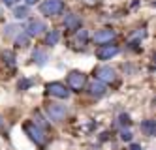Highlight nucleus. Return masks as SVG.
<instances>
[{
  "label": "nucleus",
  "mask_w": 156,
  "mask_h": 150,
  "mask_svg": "<svg viewBox=\"0 0 156 150\" xmlns=\"http://www.w3.org/2000/svg\"><path fill=\"white\" fill-rule=\"evenodd\" d=\"M64 11V2L62 0H45V2L40 4V13L45 17H55L60 15Z\"/></svg>",
  "instance_id": "nucleus-1"
},
{
  "label": "nucleus",
  "mask_w": 156,
  "mask_h": 150,
  "mask_svg": "<svg viewBox=\"0 0 156 150\" xmlns=\"http://www.w3.org/2000/svg\"><path fill=\"white\" fill-rule=\"evenodd\" d=\"M25 133L30 137L32 141H34L40 148H43L45 146V143H47V135H45V131H43L40 126H36V124H25Z\"/></svg>",
  "instance_id": "nucleus-2"
},
{
  "label": "nucleus",
  "mask_w": 156,
  "mask_h": 150,
  "mask_svg": "<svg viewBox=\"0 0 156 150\" xmlns=\"http://www.w3.org/2000/svg\"><path fill=\"white\" fill-rule=\"evenodd\" d=\"M68 86L73 90V92H81L85 86H87V75L83 72H70L68 73Z\"/></svg>",
  "instance_id": "nucleus-3"
},
{
  "label": "nucleus",
  "mask_w": 156,
  "mask_h": 150,
  "mask_svg": "<svg viewBox=\"0 0 156 150\" xmlns=\"http://www.w3.org/2000/svg\"><path fill=\"white\" fill-rule=\"evenodd\" d=\"M45 111H47V117L53 122H62L66 117H68V107L60 105V103H49Z\"/></svg>",
  "instance_id": "nucleus-4"
},
{
  "label": "nucleus",
  "mask_w": 156,
  "mask_h": 150,
  "mask_svg": "<svg viewBox=\"0 0 156 150\" xmlns=\"http://www.w3.org/2000/svg\"><path fill=\"white\" fill-rule=\"evenodd\" d=\"M94 75H96L98 81H102L104 85L115 83V81H117V72L111 66H98L96 70H94Z\"/></svg>",
  "instance_id": "nucleus-5"
},
{
  "label": "nucleus",
  "mask_w": 156,
  "mask_h": 150,
  "mask_svg": "<svg viewBox=\"0 0 156 150\" xmlns=\"http://www.w3.org/2000/svg\"><path fill=\"white\" fill-rule=\"evenodd\" d=\"M45 88H47V94H51L55 98H60V99H68L70 98V88L64 83H58V81H53V83H49Z\"/></svg>",
  "instance_id": "nucleus-6"
},
{
  "label": "nucleus",
  "mask_w": 156,
  "mask_h": 150,
  "mask_svg": "<svg viewBox=\"0 0 156 150\" xmlns=\"http://www.w3.org/2000/svg\"><path fill=\"white\" fill-rule=\"evenodd\" d=\"M45 30H47V26H45V23H43L41 19H30V21L27 23V26H25V32L28 34L30 38L41 36Z\"/></svg>",
  "instance_id": "nucleus-7"
},
{
  "label": "nucleus",
  "mask_w": 156,
  "mask_h": 150,
  "mask_svg": "<svg viewBox=\"0 0 156 150\" xmlns=\"http://www.w3.org/2000/svg\"><path fill=\"white\" fill-rule=\"evenodd\" d=\"M119 53H120V49L117 47V45L105 43V45H100V49L96 51V56H98V60H111Z\"/></svg>",
  "instance_id": "nucleus-8"
},
{
  "label": "nucleus",
  "mask_w": 156,
  "mask_h": 150,
  "mask_svg": "<svg viewBox=\"0 0 156 150\" xmlns=\"http://www.w3.org/2000/svg\"><path fill=\"white\" fill-rule=\"evenodd\" d=\"M117 38V32L115 30H111V28H102V30H98L94 34V43L98 45H105V43H111Z\"/></svg>",
  "instance_id": "nucleus-9"
},
{
  "label": "nucleus",
  "mask_w": 156,
  "mask_h": 150,
  "mask_svg": "<svg viewBox=\"0 0 156 150\" xmlns=\"http://www.w3.org/2000/svg\"><path fill=\"white\" fill-rule=\"evenodd\" d=\"M87 90H88V94L90 96H94V98H102V96H105V92H107V86L102 83V81H92L90 85L87 86Z\"/></svg>",
  "instance_id": "nucleus-10"
},
{
  "label": "nucleus",
  "mask_w": 156,
  "mask_h": 150,
  "mask_svg": "<svg viewBox=\"0 0 156 150\" xmlns=\"http://www.w3.org/2000/svg\"><path fill=\"white\" fill-rule=\"evenodd\" d=\"M64 28L66 30H77V28H81V19L77 17L75 13H68L64 19Z\"/></svg>",
  "instance_id": "nucleus-11"
},
{
  "label": "nucleus",
  "mask_w": 156,
  "mask_h": 150,
  "mask_svg": "<svg viewBox=\"0 0 156 150\" xmlns=\"http://www.w3.org/2000/svg\"><path fill=\"white\" fill-rule=\"evenodd\" d=\"M73 32H75V41L79 43V45H87V41H88V32L85 28H77Z\"/></svg>",
  "instance_id": "nucleus-12"
},
{
  "label": "nucleus",
  "mask_w": 156,
  "mask_h": 150,
  "mask_svg": "<svg viewBox=\"0 0 156 150\" xmlns=\"http://www.w3.org/2000/svg\"><path fill=\"white\" fill-rule=\"evenodd\" d=\"M141 130L147 133L149 137H152V135L156 133V122H154V120H145V122L141 124Z\"/></svg>",
  "instance_id": "nucleus-13"
},
{
  "label": "nucleus",
  "mask_w": 156,
  "mask_h": 150,
  "mask_svg": "<svg viewBox=\"0 0 156 150\" xmlns=\"http://www.w3.org/2000/svg\"><path fill=\"white\" fill-rule=\"evenodd\" d=\"M15 45L17 47H21V49H25V47H28L30 45V36L27 32H23V34H19V36L15 38Z\"/></svg>",
  "instance_id": "nucleus-14"
},
{
  "label": "nucleus",
  "mask_w": 156,
  "mask_h": 150,
  "mask_svg": "<svg viewBox=\"0 0 156 150\" xmlns=\"http://www.w3.org/2000/svg\"><path fill=\"white\" fill-rule=\"evenodd\" d=\"M58 40H60L58 30H49V32H47V36H45V45H57Z\"/></svg>",
  "instance_id": "nucleus-15"
},
{
  "label": "nucleus",
  "mask_w": 156,
  "mask_h": 150,
  "mask_svg": "<svg viewBox=\"0 0 156 150\" xmlns=\"http://www.w3.org/2000/svg\"><path fill=\"white\" fill-rule=\"evenodd\" d=\"M32 58H34V62H38L40 66H45V62H47V54L43 53V51H40V49H36L34 54H32Z\"/></svg>",
  "instance_id": "nucleus-16"
},
{
  "label": "nucleus",
  "mask_w": 156,
  "mask_h": 150,
  "mask_svg": "<svg viewBox=\"0 0 156 150\" xmlns=\"http://www.w3.org/2000/svg\"><path fill=\"white\" fill-rule=\"evenodd\" d=\"M2 60L9 66V68H15V54L12 51H4L2 53Z\"/></svg>",
  "instance_id": "nucleus-17"
},
{
  "label": "nucleus",
  "mask_w": 156,
  "mask_h": 150,
  "mask_svg": "<svg viewBox=\"0 0 156 150\" xmlns=\"http://www.w3.org/2000/svg\"><path fill=\"white\" fill-rule=\"evenodd\" d=\"M27 15H28V8L27 6H21V8L13 9V17L15 19H27Z\"/></svg>",
  "instance_id": "nucleus-18"
},
{
  "label": "nucleus",
  "mask_w": 156,
  "mask_h": 150,
  "mask_svg": "<svg viewBox=\"0 0 156 150\" xmlns=\"http://www.w3.org/2000/svg\"><path fill=\"white\" fill-rule=\"evenodd\" d=\"M34 124H36V126H40L41 130H45V128H47L45 118H43V117H41V113H38V111L34 113Z\"/></svg>",
  "instance_id": "nucleus-19"
},
{
  "label": "nucleus",
  "mask_w": 156,
  "mask_h": 150,
  "mask_svg": "<svg viewBox=\"0 0 156 150\" xmlns=\"http://www.w3.org/2000/svg\"><path fill=\"white\" fill-rule=\"evenodd\" d=\"M132 137H133V135H132V131H130V130H122V131H120V139H122V141L130 143V141H132Z\"/></svg>",
  "instance_id": "nucleus-20"
},
{
  "label": "nucleus",
  "mask_w": 156,
  "mask_h": 150,
  "mask_svg": "<svg viewBox=\"0 0 156 150\" xmlns=\"http://www.w3.org/2000/svg\"><path fill=\"white\" fill-rule=\"evenodd\" d=\"M119 122H120L122 126H130V124H132V120H130V117H128L126 113H122L120 117H119Z\"/></svg>",
  "instance_id": "nucleus-21"
},
{
  "label": "nucleus",
  "mask_w": 156,
  "mask_h": 150,
  "mask_svg": "<svg viewBox=\"0 0 156 150\" xmlns=\"http://www.w3.org/2000/svg\"><path fill=\"white\" fill-rule=\"evenodd\" d=\"M30 85H32V81H28V79H23V81L19 83V88H21V90H27Z\"/></svg>",
  "instance_id": "nucleus-22"
},
{
  "label": "nucleus",
  "mask_w": 156,
  "mask_h": 150,
  "mask_svg": "<svg viewBox=\"0 0 156 150\" xmlns=\"http://www.w3.org/2000/svg\"><path fill=\"white\" fill-rule=\"evenodd\" d=\"M0 2H2L4 6H15V4L19 2V0H0Z\"/></svg>",
  "instance_id": "nucleus-23"
},
{
  "label": "nucleus",
  "mask_w": 156,
  "mask_h": 150,
  "mask_svg": "<svg viewBox=\"0 0 156 150\" xmlns=\"http://www.w3.org/2000/svg\"><path fill=\"white\" fill-rule=\"evenodd\" d=\"M128 150H143V148H141V145H136V143H130Z\"/></svg>",
  "instance_id": "nucleus-24"
},
{
  "label": "nucleus",
  "mask_w": 156,
  "mask_h": 150,
  "mask_svg": "<svg viewBox=\"0 0 156 150\" xmlns=\"http://www.w3.org/2000/svg\"><path fill=\"white\" fill-rule=\"evenodd\" d=\"M36 2H38V0H25V4H27V6H34Z\"/></svg>",
  "instance_id": "nucleus-25"
},
{
  "label": "nucleus",
  "mask_w": 156,
  "mask_h": 150,
  "mask_svg": "<svg viewBox=\"0 0 156 150\" xmlns=\"http://www.w3.org/2000/svg\"><path fill=\"white\" fill-rule=\"evenodd\" d=\"M85 4H96V0H83Z\"/></svg>",
  "instance_id": "nucleus-26"
},
{
  "label": "nucleus",
  "mask_w": 156,
  "mask_h": 150,
  "mask_svg": "<svg viewBox=\"0 0 156 150\" xmlns=\"http://www.w3.org/2000/svg\"><path fill=\"white\" fill-rule=\"evenodd\" d=\"M4 128V120H2V117H0V130Z\"/></svg>",
  "instance_id": "nucleus-27"
}]
</instances>
